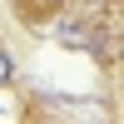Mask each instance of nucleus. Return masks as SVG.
Listing matches in <instances>:
<instances>
[{
    "instance_id": "nucleus-1",
    "label": "nucleus",
    "mask_w": 124,
    "mask_h": 124,
    "mask_svg": "<svg viewBox=\"0 0 124 124\" xmlns=\"http://www.w3.org/2000/svg\"><path fill=\"white\" fill-rule=\"evenodd\" d=\"M5 79H15V60H10V50H0V85Z\"/></svg>"
},
{
    "instance_id": "nucleus-2",
    "label": "nucleus",
    "mask_w": 124,
    "mask_h": 124,
    "mask_svg": "<svg viewBox=\"0 0 124 124\" xmlns=\"http://www.w3.org/2000/svg\"><path fill=\"white\" fill-rule=\"evenodd\" d=\"M119 65H124V40H119Z\"/></svg>"
},
{
    "instance_id": "nucleus-3",
    "label": "nucleus",
    "mask_w": 124,
    "mask_h": 124,
    "mask_svg": "<svg viewBox=\"0 0 124 124\" xmlns=\"http://www.w3.org/2000/svg\"><path fill=\"white\" fill-rule=\"evenodd\" d=\"M50 5H70V0H50Z\"/></svg>"
}]
</instances>
